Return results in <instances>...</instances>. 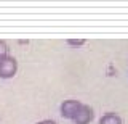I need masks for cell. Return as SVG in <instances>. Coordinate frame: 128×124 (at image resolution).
Wrapping results in <instances>:
<instances>
[{"label":"cell","mask_w":128,"mask_h":124,"mask_svg":"<svg viewBox=\"0 0 128 124\" xmlns=\"http://www.w3.org/2000/svg\"><path fill=\"white\" fill-rule=\"evenodd\" d=\"M18 71V61L13 57H5L0 60V77L2 79H10L13 77Z\"/></svg>","instance_id":"1"},{"label":"cell","mask_w":128,"mask_h":124,"mask_svg":"<svg viewBox=\"0 0 128 124\" xmlns=\"http://www.w3.org/2000/svg\"><path fill=\"white\" fill-rule=\"evenodd\" d=\"M80 108H82V103L78 100H66L61 105V114H62V118L74 119Z\"/></svg>","instance_id":"2"},{"label":"cell","mask_w":128,"mask_h":124,"mask_svg":"<svg viewBox=\"0 0 128 124\" xmlns=\"http://www.w3.org/2000/svg\"><path fill=\"white\" fill-rule=\"evenodd\" d=\"M93 108L91 106H88V105H82V108L78 110V113L75 114V118H74V121L77 122V124H88L93 119Z\"/></svg>","instance_id":"3"},{"label":"cell","mask_w":128,"mask_h":124,"mask_svg":"<svg viewBox=\"0 0 128 124\" xmlns=\"http://www.w3.org/2000/svg\"><path fill=\"white\" fill-rule=\"evenodd\" d=\"M99 124H122V119L115 113H107L99 119Z\"/></svg>","instance_id":"4"},{"label":"cell","mask_w":128,"mask_h":124,"mask_svg":"<svg viewBox=\"0 0 128 124\" xmlns=\"http://www.w3.org/2000/svg\"><path fill=\"white\" fill-rule=\"evenodd\" d=\"M8 57V45L5 40H0V60Z\"/></svg>","instance_id":"5"},{"label":"cell","mask_w":128,"mask_h":124,"mask_svg":"<svg viewBox=\"0 0 128 124\" xmlns=\"http://www.w3.org/2000/svg\"><path fill=\"white\" fill-rule=\"evenodd\" d=\"M85 42H86L85 39H69V40H67V44H69V45H75V47L83 45Z\"/></svg>","instance_id":"6"},{"label":"cell","mask_w":128,"mask_h":124,"mask_svg":"<svg viewBox=\"0 0 128 124\" xmlns=\"http://www.w3.org/2000/svg\"><path fill=\"white\" fill-rule=\"evenodd\" d=\"M37 124H56V122L53 121V119H43V121H40Z\"/></svg>","instance_id":"7"}]
</instances>
